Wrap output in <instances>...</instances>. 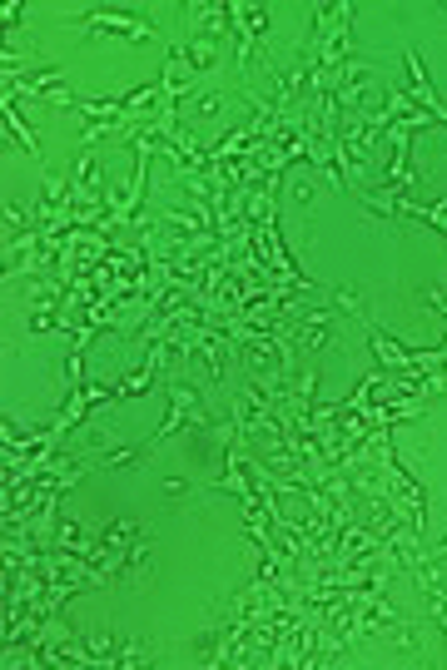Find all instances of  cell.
Listing matches in <instances>:
<instances>
[{
    "mask_svg": "<svg viewBox=\"0 0 447 670\" xmlns=\"http://www.w3.org/2000/svg\"><path fill=\"white\" fill-rule=\"evenodd\" d=\"M338 318L328 313V308H308L303 318L289 323V338H294V348L303 358H313V353H323V348H333V338H338Z\"/></svg>",
    "mask_w": 447,
    "mask_h": 670,
    "instance_id": "cell-1",
    "label": "cell"
},
{
    "mask_svg": "<svg viewBox=\"0 0 447 670\" xmlns=\"http://www.w3.org/2000/svg\"><path fill=\"white\" fill-rule=\"evenodd\" d=\"M403 70H408V90H413V105L418 110H428L438 125H447V105L438 100V90H433V80H428V70H423V55L408 45V55H403Z\"/></svg>",
    "mask_w": 447,
    "mask_h": 670,
    "instance_id": "cell-2",
    "label": "cell"
},
{
    "mask_svg": "<svg viewBox=\"0 0 447 670\" xmlns=\"http://www.w3.org/2000/svg\"><path fill=\"white\" fill-rule=\"evenodd\" d=\"M373 85H378V70H373V65H358V60H353V65H348V70L333 80V100H338V110L358 115V110H363V95H368Z\"/></svg>",
    "mask_w": 447,
    "mask_h": 670,
    "instance_id": "cell-3",
    "label": "cell"
},
{
    "mask_svg": "<svg viewBox=\"0 0 447 670\" xmlns=\"http://www.w3.org/2000/svg\"><path fill=\"white\" fill-rule=\"evenodd\" d=\"M85 30H110V35H130V40H159V30L140 20V15H120V10H90L80 15Z\"/></svg>",
    "mask_w": 447,
    "mask_h": 670,
    "instance_id": "cell-4",
    "label": "cell"
},
{
    "mask_svg": "<svg viewBox=\"0 0 447 670\" xmlns=\"http://www.w3.org/2000/svg\"><path fill=\"white\" fill-rule=\"evenodd\" d=\"M0 115H5V130L15 134V144H20V149H25L30 159H40V144H35V130L25 125V115H20V105H15L10 95L0 100ZM40 164H45V159H40ZM45 169H50V164H45Z\"/></svg>",
    "mask_w": 447,
    "mask_h": 670,
    "instance_id": "cell-5",
    "label": "cell"
},
{
    "mask_svg": "<svg viewBox=\"0 0 447 670\" xmlns=\"http://www.w3.org/2000/svg\"><path fill=\"white\" fill-rule=\"evenodd\" d=\"M140 536H145V527H140V522H130V517H115V522L100 532V541H105L110 551H130Z\"/></svg>",
    "mask_w": 447,
    "mask_h": 670,
    "instance_id": "cell-6",
    "label": "cell"
},
{
    "mask_svg": "<svg viewBox=\"0 0 447 670\" xmlns=\"http://www.w3.org/2000/svg\"><path fill=\"white\" fill-rule=\"evenodd\" d=\"M398 214H403V224H408V219H423V224H433L438 234H447V204H413V199L403 194Z\"/></svg>",
    "mask_w": 447,
    "mask_h": 670,
    "instance_id": "cell-7",
    "label": "cell"
},
{
    "mask_svg": "<svg viewBox=\"0 0 447 670\" xmlns=\"http://www.w3.org/2000/svg\"><path fill=\"white\" fill-rule=\"evenodd\" d=\"M90 462H95V472H105V467H140L145 462V447H105Z\"/></svg>",
    "mask_w": 447,
    "mask_h": 670,
    "instance_id": "cell-8",
    "label": "cell"
},
{
    "mask_svg": "<svg viewBox=\"0 0 447 670\" xmlns=\"http://www.w3.org/2000/svg\"><path fill=\"white\" fill-rule=\"evenodd\" d=\"M105 666H115V670H125V666H149V656H145V646L140 641H120L115 651H110V661Z\"/></svg>",
    "mask_w": 447,
    "mask_h": 670,
    "instance_id": "cell-9",
    "label": "cell"
},
{
    "mask_svg": "<svg viewBox=\"0 0 447 670\" xmlns=\"http://www.w3.org/2000/svg\"><path fill=\"white\" fill-rule=\"evenodd\" d=\"M25 229H35V219H25L20 209H5V239L10 234H25Z\"/></svg>",
    "mask_w": 447,
    "mask_h": 670,
    "instance_id": "cell-10",
    "label": "cell"
},
{
    "mask_svg": "<svg viewBox=\"0 0 447 670\" xmlns=\"http://www.w3.org/2000/svg\"><path fill=\"white\" fill-rule=\"evenodd\" d=\"M428 601H433V616H438V626H443V636H447V586H433Z\"/></svg>",
    "mask_w": 447,
    "mask_h": 670,
    "instance_id": "cell-11",
    "label": "cell"
},
{
    "mask_svg": "<svg viewBox=\"0 0 447 670\" xmlns=\"http://www.w3.org/2000/svg\"><path fill=\"white\" fill-rule=\"evenodd\" d=\"M219 100H224V95H214V90H199V95H194V110H199V115H219Z\"/></svg>",
    "mask_w": 447,
    "mask_h": 670,
    "instance_id": "cell-12",
    "label": "cell"
},
{
    "mask_svg": "<svg viewBox=\"0 0 447 670\" xmlns=\"http://www.w3.org/2000/svg\"><path fill=\"white\" fill-rule=\"evenodd\" d=\"M20 15H25V0H10V5L0 10V20H5V35H10L15 25H20Z\"/></svg>",
    "mask_w": 447,
    "mask_h": 670,
    "instance_id": "cell-13",
    "label": "cell"
}]
</instances>
